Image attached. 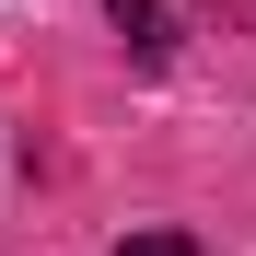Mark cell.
Listing matches in <instances>:
<instances>
[{
    "instance_id": "6da1fadb",
    "label": "cell",
    "mask_w": 256,
    "mask_h": 256,
    "mask_svg": "<svg viewBox=\"0 0 256 256\" xmlns=\"http://www.w3.org/2000/svg\"><path fill=\"white\" fill-rule=\"evenodd\" d=\"M105 12H116V35H128L140 58H163V0H105Z\"/></svg>"
},
{
    "instance_id": "7a4b0ae2",
    "label": "cell",
    "mask_w": 256,
    "mask_h": 256,
    "mask_svg": "<svg viewBox=\"0 0 256 256\" xmlns=\"http://www.w3.org/2000/svg\"><path fill=\"white\" fill-rule=\"evenodd\" d=\"M116 256H210V244H198V233H128Z\"/></svg>"
}]
</instances>
